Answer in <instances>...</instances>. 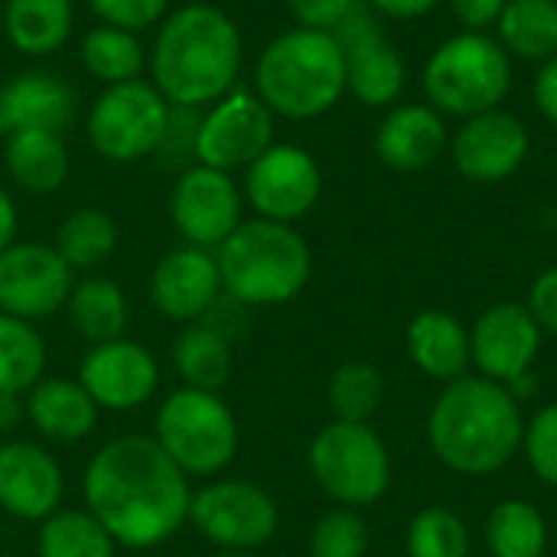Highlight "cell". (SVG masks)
I'll list each match as a JSON object with an SVG mask.
<instances>
[{
	"instance_id": "obj_17",
	"label": "cell",
	"mask_w": 557,
	"mask_h": 557,
	"mask_svg": "<svg viewBox=\"0 0 557 557\" xmlns=\"http://www.w3.org/2000/svg\"><path fill=\"white\" fill-rule=\"evenodd\" d=\"M147 294L153 310L170 323L186 326L206 320L225 294L215 251L196 245H180L166 251L150 271Z\"/></svg>"
},
{
	"instance_id": "obj_4",
	"label": "cell",
	"mask_w": 557,
	"mask_h": 557,
	"mask_svg": "<svg viewBox=\"0 0 557 557\" xmlns=\"http://www.w3.org/2000/svg\"><path fill=\"white\" fill-rule=\"evenodd\" d=\"M255 95L274 117L310 121L346 95V59L333 33L294 26L274 36L255 62Z\"/></svg>"
},
{
	"instance_id": "obj_13",
	"label": "cell",
	"mask_w": 557,
	"mask_h": 557,
	"mask_svg": "<svg viewBox=\"0 0 557 557\" xmlns=\"http://www.w3.org/2000/svg\"><path fill=\"white\" fill-rule=\"evenodd\" d=\"M170 222L183 245L215 251L245 222L238 180L232 173L189 163L170 189Z\"/></svg>"
},
{
	"instance_id": "obj_18",
	"label": "cell",
	"mask_w": 557,
	"mask_h": 557,
	"mask_svg": "<svg viewBox=\"0 0 557 557\" xmlns=\"http://www.w3.org/2000/svg\"><path fill=\"white\" fill-rule=\"evenodd\" d=\"M542 326L525 304H496L470 330V359L483 379L512 385L529 375L542 352Z\"/></svg>"
},
{
	"instance_id": "obj_19",
	"label": "cell",
	"mask_w": 557,
	"mask_h": 557,
	"mask_svg": "<svg viewBox=\"0 0 557 557\" xmlns=\"http://www.w3.org/2000/svg\"><path fill=\"white\" fill-rule=\"evenodd\" d=\"M65 473L36 441L0 444V509L20 522H42L62 509Z\"/></svg>"
},
{
	"instance_id": "obj_12",
	"label": "cell",
	"mask_w": 557,
	"mask_h": 557,
	"mask_svg": "<svg viewBox=\"0 0 557 557\" xmlns=\"http://www.w3.org/2000/svg\"><path fill=\"white\" fill-rule=\"evenodd\" d=\"M323 193V173L310 150L297 144H271L242 180L245 206L255 209L258 219L294 225L313 212Z\"/></svg>"
},
{
	"instance_id": "obj_39",
	"label": "cell",
	"mask_w": 557,
	"mask_h": 557,
	"mask_svg": "<svg viewBox=\"0 0 557 557\" xmlns=\"http://www.w3.org/2000/svg\"><path fill=\"white\" fill-rule=\"evenodd\" d=\"M88 7L101 23L131 29L137 36L160 26V20L170 13V0H88Z\"/></svg>"
},
{
	"instance_id": "obj_9",
	"label": "cell",
	"mask_w": 557,
	"mask_h": 557,
	"mask_svg": "<svg viewBox=\"0 0 557 557\" xmlns=\"http://www.w3.org/2000/svg\"><path fill=\"white\" fill-rule=\"evenodd\" d=\"M170 117L173 108L150 78H134L101 88L85 114V137L98 157L111 163H137L160 153Z\"/></svg>"
},
{
	"instance_id": "obj_15",
	"label": "cell",
	"mask_w": 557,
	"mask_h": 557,
	"mask_svg": "<svg viewBox=\"0 0 557 557\" xmlns=\"http://www.w3.org/2000/svg\"><path fill=\"white\" fill-rule=\"evenodd\" d=\"M78 382L101 411L124 414V411L144 408L157 395L160 362L144 343L117 336V339L88 346L78 366Z\"/></svg>"
},
{
	"instance_id": "obj_33",
	"label": "cell",
	"mask_w": 557,
	"mask_h": 557,
	"mask_svg": "<svg viewBox=\"0 0 557 557\" xmlns=\"http://www.w3.org/2000/svg\"><path fill=\"white\" fill-rule=\"evenodd\" d=\"M36 557H117V542L88 509H59L39 522Z\"/></svg>"
},
{
	"instance_id": "obj_41",
	"label": "cell",
	"mask_w": 557,
	"mask_h": 557,
	"mask_svg": "<svg viewBox=\"0 0 557 557\" xmlns=\"http://www.w3.org/2000/svg\"><path fill=\"white\" fill-rule=\"evenodd\" d=\"M529 313L542 326V333L557 336V268H545L529 290Z\"/></svg>"
},
{
	"instance_id": "obj_28",
	"label": "cell",
	"mask_w": 557,
	"mask_h": 557,
	"mask_svg": "<svg viewBox=\"0 0 557 557\" xmlns=\"http://www.w3.org/2000/svg\"><path fill=\"white\" fill-rule=\"evenodd\" d=\"M170 362L186 388L219 392L232 375V343H228L225 330L209 323V317H206L199 323H186L176 333Z\"/></svg>"
},
{
	"instance_id": "obj_42",
	"label": "cell",
	"mask_w": 557,
	"mask_h": 557,
	"mask_svg": "<svg viewBox=\"0 0 557 557\" xmlns=\"http://www.w3.org/2000/svg\"><path fill=\"white\" fill-rule=\"evenodd\" d=\"M506 3H509V0H450L457 20H460L467 29H473V33H483L486 26H493V23L503 16Z\"/></svg>"
},
{
	"instance_id": "obj_23",
	"label": "cell",
	"mask_w": 557,
	"mask_h": 557,
	"mask_svg": "<svg viewBox=\"0 0 557 557\" xmlns=\"http://www.w3.org/2000/svg\"><path fill=\"white\" fill-rule=\"evenodd\" d=\"M23 398H26V421L46 441L75 444L98 428L101 408L91 401V395L82 388L78 379L42 375Z\"/></svg>"
},
{
	"instance_id": "obj_25",
	"label": "cell",
	"mask_w": 557,
	"mask_h": 557,
	"mask_svg": "<svg viewBox=\"0 0 557 557\" xmlns=\"http://www.w3.org/2000/svg\"><path fill=\"white\" fill-rule=\"evenodd\" d=\"M7 176L29 196H52L72 173V157L59 131H16L3 150Z\"/></svg>"
},
{
	"instance_id": "obj_48",
	"label": "cell",
	"mask_w": 557,
	"mask_h": 557,
	"mask_svg": "<svg viewBox=\"0 0 557 557\" xmlns=\"http://www.w3.org/2000/svg\"><path fill=\"white\" fill-rule=\"evenodd\" d=\"M0 36H3V0H0Z\"/></svg>"
},
{
	"instance_id": "obj_1",
	"label": "cell",
	"mask_w": 557,
	"mask_h": 557,
	"mask_svg": "<svg viewBox=\"0 0 557 557\" xmlns=\"http://www.w3.org/2000/svg\"><path fill=\"white\" fill-rule=\"evenodd\" d=\"M82 496L117 548L150 552L189 522L193 486L153 434H124L91 454Z\"/></svg>"
},
{
	"instance_id": "obj_6",
	"label": "cell",
	"mask_w": 557,
	"mask_h": 557,
	"mask_svg": "<svg viewBox=\"0 0 557 557\" xmlns=\"http://www.w3.org/2000/svg\"><path fill=\"white\" fill-rule=\"evenodd\" d=\"M153 441L189 480H215L235 463L242 431L219 392L180 385L157 408Z\"/></svg>"
},
{
	"instance_id": "obj_44",
	"label": "cell",
	"mask_w": 557,
	"mask_h": 557,
	"mask_svg": "<svg viewBox=\"0 0 557 557\" xmlns=\"http://www.w3.org/2000/svg\"><path fill=\"white\" fill-rule=\"evenodd\" d=\"M441 0H369L372 10H379L382 16H392V20H414V16H424L437 7Z\"/></svg>"
},
{
	"instance_id": "obj_29",
	"label": "cell",
	"mask_w": 557,
	"mask_h": 557,
	"mask_svg": "<svg viewBox=\"0 0 557 557\" xmlns=\"http://www.w3.org/2000/svg\"><path fill=\"white\" fill-rule=\"evenodd\" d=\"M78 55H82L85 72L104 88L144 78L147 72V49L140 36L121 26H108V23H98L82 36Z\"/></svg>"
},
{
	"instance_id": "obj_43",
	"label": "cell",
	"mask_w": 557,
	"mask_h": 557,
	"mask_svg": "<svg viewBox=\"0 0 557 557\" xmlns=\"http://www.w3.org/2000/svg\"><path fill=\"white\" fill-rule=\"evenodd\" d=\"M535 101H539V111L552 124H557V55L548 59L542 72L535 75Z\"/></svg>"
},
{
	"instance_id": "obj_16",
	"label": "cell",
	"mask_w": 557,
	"mask_h": 557,
	"mask_svg": "<svg viewBox=\"0 0 557 557\" xmlns=\"http://www.w3.org/2000/svg\"><path fill=\"white\" fill-rule=\"evenodd\" d=\"M333 36L346 59V91H352L366 108L398 101L405 88V62L379 26L375 10L359 0Z\"/></svg>"
},
{
	"instance_id": "obj_47",
	"label": "cell",
	"mask_w": 557,
	"mask_h": 557,
	"mask_svg": "<svg viewBox=\"0 0 557 557\" xmlns=\"http://www.w3.org/2000/svg\"><path fill=\"white\" fill-rule=\"evenodd\" d=\"M212 557H255V552H215Z\"/></svg>"
},
{
	"instance_id": "obj_36",
	"label": "cell",
	"mask_w": 557,
	"mask_h": 557,
	"mask_svg": "<svg viewBox=\"0 0 557 557\" xmlns=\"http://www.w3.org/2000/svg\"><path fill=\"white\" fill-rule=\"evenodd\" d=\"M408 557H470V529L467 522L447 506L421 509L405 535Z\"/></svg>"
},
{
	"instance_id": "obj_20",
	"label": "cell",
	"mask_w": 557,
	"mask_h": 557,
	"mask_svg": "<svg viewBox=\"0 0 557 557\" xmlns=\"http://www.w3.org/2000/svg\"><path fill=\"white\" fill-rule=\"evenodd\" d=\"M529 127L503 111H483L467 117L454 137V166L470 183H503L529 157Z\"/></svg>"
},
{
	"instance_id": "obj_14",
	"label": "cell",
	"mask_w": 557,
	"mask_h": 557,
	"mask_svg": "<svg viewBox=\"0 0 557 557\" xmlns=\"http://www.w3.org/2000/svg\"><path fill=\"white\" fill-rule=\"evenodd\" d=\"M75 271L49 242H13L0 251V313L20 320H46L65 310Z\"/></svg>"
},
{
	"instance_id": "obj_24",
	"label": "cell",
	"mask_w": 557,
	"mask_h": 557,
	"mask_svg": "<svg viewBox=\"0 0 557 557\" xmlns=\"http://www.w3.org/2000/svg\"><path fill=\"white\" fill-rule=\"evenodd\" d=\"M405 349L418 372L434 382H457L473 366L470 330L447 310H421L405 333Z\"/></svg>"
},
{
	"instance_id": "obj_38",
	"label": "cell",
	"mask_w": 557,
	"mask_h": 557,
	"mask_svg": "<svg viewBox=\"0 0 557 557\" xmlns=\"http://www.w3.org/2000/svg\"><path fill=\"white\" fill-rule=\"evenodd\" d=\"M522 454L532 467V473L557 490V405L539 408L522 431Z\"/></svg>"
},
{
	"instance_id": "obj_11",
	"label": "cell",
	"mask_w": 557,
	"mask_h": 557,
	"mask_svg": "<svg viewBox=\"0 0 557 557\" xmlns=\"http://www.w3.org/2000/svg\"><path fill=\"white\" fill-rule=\"evenodd\" d=\"M274 144V114L255 91H228L199 111L193 163L235 173L248 170Z\"/></svg>"
},
{
	"instance_id": "obj_45",
	"label": "cell",
	"mask_w": 557,
	"mask_h": 557,
	"mask_svg": "<svg viewBox=\"0 0 557 557\" xmlns=\"http://www.w3.org/2000/svg\"><path fill=\"white\" fill-rule=\"evenodd\" d=\"M16 232H20V212H16V202L13 196L0 186V251L10 248L16 242Z\"/></svg>"
},
{
	"instance_id": "obj_37",
	"label": "cell",
	"mask_w": 557,
	"mask_h": 557,
	"mask_svg": "<svg viewBox=\"0 0 557 557\" xmlns=\"http://www.w3.org/2000/svg\"><path fill=\"white\" fill-rule=\"evenodd\" d=\"M369 525L356 509H330L310 529V557H366Z\"/></svg>"
},
{
	"instance_id": "obj_10",
	"label": "cell",
	"mask_w": 557,
	"mask_h": 557,
	"mask_svg": "<svg viewBox=\"0 0 557 557\" xmlns=\"http://www.w3.org/2000/svg\"><path fill=\"white\" fill-rule=\"evenodd\" d=\"M189 525L219 552H258L277 535L281 512L264 486L238 476H215L193 490Z\"/></svg>"
},
{
	"instance_id": "obj_2",
	"label": "cell",
	"mask_w": 557,
	"mask_h": 557,
	"mask_svg": "<svg viewBox=\"0 0 557 557\" xmlns=\"http://www.w3.org/2000/svg\"><path fill=\"white\" fill-rule=\"evenodd\" d=\"M245 39L238 23L215 3L170 10L147 49L150 85L180 111H206L238 88Z\"/></svg>"
},
{
	"instance_id": "obj_5",
	"label": "cell",
	"mask_w": 557,
	"mask_h": 557,
	"mask_svg": "<svg viewBox=\"0 0 557 557\" xmlns=\"http://www.w3.org/2000/svg\"><path fill=\"white\" fill-rule=\"evenodd\" d=\"M222 290L238 307H281L304 294L313 274L307 238L284 222L245 219L215 248Z\"/></svg>"
},
{
	"instance_id": "obj_26",
	"label": "cell",
	"mask_w": 557,
	"mask_h": 557,
	"mask_svg": "<svg viewBox=\"0 0 557 557\" xmlns=\"http://www.w3.org/2000/svg\"><path fill=\"white\" fill-rule=\"evenodd\" d=\"M75 29L72 0H3V39L26 59L59 52Z\"/></svg>"
},
{
	"instance_id": "obj_32",
	"label": "cell",
	"mask_w": 557,
	"mask_h": 557,
	"mask_svg": "<svg viewBox=\"0 0 557 557\" xmlns=\"http://www.w3.org/2000/svg\"><path fill=\"white\" fill-rule=\"evenodd\" d=\"M46 339L36 323L0 313V395H26L46 375Z\"/></svg>"
},
{
	"instance_id": "obj_27",
	"label": "cell",
	"mask_w": 557,
	"mask_h": 557,
	"mask_svg": "<svg viewBox=\"0 0 557 557\" xmlns=\"http://www.w3.org/2000/svg\"><path fill=\"white\" fill-rule=\"evenodd\" d=\"M65 313H69L72 330L88 346H98V343L124 336L127 320H131V304L117 281L88 274V277H75V287L65 300Z\"/></svg>"
},
{
	"instance_id": "obj_30",
	"label": "cell",
	"mask_w": 557,
	"mask_h": 557,
	"mask_svg": "<svg viewBox=\"0 0 557 557\" xmlns=\"http://www.w3.org/2000/svg\"><path fill=\"white\" fill-rule=\"evenodd\" d=\"M52 248L62 255V261L75 274L78 271H98L117 251V225L104 209L82 206L59 222Z\"/></svg>"
},
{
	"instance_id": "obj_46",
	"label": "cell",
	"mask_w": 557,
	"mask_h": 557,
	"mask_svg": "<svg viewBox=\"0 0 557 557\" xmlns=\"http://www.w3.org/2000/svg\"><path fill=\"white\" fill-rule=\"evenodd\" d=\"M23 421H26V398L0 395V434H13Z\"/></svg>"
},
{
	"instance_id": "obj_3",
	"label": "cell",
	"mask_w": 557,
	"mask_h": 557,
	"mask_svg": "<svg viewBox=\"0 0 557 557\" xmlns=\"http://www.w3.org/2000/svg\"><path fill=\"white\" fill-rule=\"evenodd\" d=\"M522 405L512 392L483 375L447 382L428 414L434 457L460 476H490L522 450Z\"/></svg>"
},
{
	"instance_id": "obj_40",
	"label": "cell",
	"mask_w": 557,
	"mask_h": 557,
	"mask_svg": "<svg viewBox=\"0 0 557 557\" xmlns=\"http://www.w3.org/2000/svg\"><path fill=\"white\" fill-rule=\"evenodd\" d=\"M356 3L359 0H287V10L304 29L336 33L343 20L356 10Z\"/></svg>"
},
{
	"instance_id": "obj_35",
	"label": "cell",
	"mask_w": 557,
	"mask_h": 557,
	"mask_svg": "<svg viewBox=\"0 0 557 557\" xmlns=\"http://www.w3.org/2000/svg\"><path fill=\"white\" fill-rule=\"evenodd\" d=\"M385 398V379L372 362L352 359L333 369L326 385V401L333 411V421H352L369 424Z\"/></svg>"
},
{
	"instance_id": "obj_7",
	"label": "cell",
	"mask_w": 557,
	"mask_h": 557,
	"mask_svg": "<svg viewBox=\"0 0 557 557\" xmlns=\"http://www.w3.org/2000/svg\"><path fill=\"white\" fill-rule=\"evenodd\" d=\"M512 88V62L499 39L486 33H460L434 49L424 65V95L434 111L476 117L506 101Z\"/></svg>"
},
{
	"instance_id": "obj_31",
	"label": "cell",
	"mask_w": 557,
	"mask_h": 557,
	"mask_svg": "<svg viewBox=\"0 0 557 557\" xmlns=\"http://www.w3.org/2000/svg\"><path fill=\"white\" fill-rule=\"evenodd\" d=\"M509 55L548 62L557 55V0H509L496 20Z\"/></svg>"
},
{
	"instance_id": "obj_34",
	"label": "cell",
	"mask_w": 557,
	"mask_h": 557,
	"mask_svg": "<svg viewBox=\"0 0 557 557\" xmlns=\"http://www.w3.org/2000/svg\"><path fill=\"white\" fill-rule=\"evenodd\" d=\"M483 535L493 557H545L548 552V522L525 499L496 503Z\"/></svg>"
},
{
	"instance_id": "obj_8",
	"label": "cell",
	"mask_w": 557,
	"mask_h": 557,
	"mask_svg": "<svg viewBox=\"0 0 557 557\" xmlns=\"http://www.w3.org/2000/svg\"><path fill=\"white\" fill-rule=\"evenodd\" d=\"M310 476L346 509L375 506L392 486V457L372 424L330 421L310 441Z\"/></svg>"
},
{
	"instance_id": "obj_21",
	"label": "cell",
	"mask_w": 557,
	"mask_h": 557,
	"mask_svg": "<svg viewBox=\"0 0 557 557\" xmlns=\"http://www.w3.org/2000/svg\"><path fill=\"white\" fill-rule=\"evenodd\" d=\"M72 117H75L72 85L46 69L20 72L0 85V134L3 137L16 131H33V127L65 134Z\"/></svg>"
},
{
	"instance_id": "obj_22",
	"label": "cell",
	"mask_w": 557,
	"mask_h": 557,
	"mask_svg": "<svg viewBox=\"0 0 557 557\" xmlns=\"http://www.w3.org/2000/svg\"><path fill=\"white\" fill-rule=\"evenodd\" d=\"M447 147V127L431 104H398L375 131V153L398 173H418L431 166Z\"/></svg>"
}]
</instances>
